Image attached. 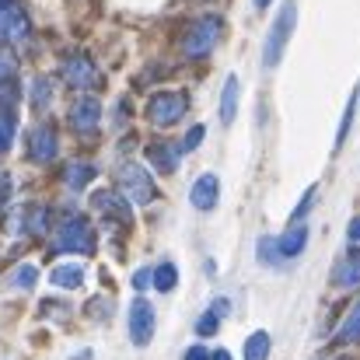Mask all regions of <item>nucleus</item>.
Returning a JSON list of instances; mask_svg holds the SVG:
<instances>
[{
  "mask_svg": "<svg viewBox=\"0 0 360 360\" xmlns=\"http://www.w3.org/2000/svg\"><path fill=\"white\" fill-rule=\"evenodd\" d=\"M336 343H360V301H354L350 311L343 315L340 333H336Z\"/></svg>",
  "mask_w": 360,
  "mask_h": 360,
  "instance_id": "nucleus-20",
  "label": "nucleus"
},
{
  "mask_svg": "<svg viewBox=\"0 0 360 360\" xmlns=\"http://www.w3.org/2000/svg\"><path fill=\"white\" fill-rule=\"evenodd\" d=\"M347 238L354 241V245H360V217H354V221H350V228H347Z\"/></svg>",
  "mask_w": 360,
  "mask_h": 360,
  "instance_id": "nucleus-35",
  "label": "nucleus"
},
{
  "mask_svg": "<svg viewBox=\"0 0 360 360\" xmlns=\"http://www.w3.org/2000/svg\"><path fill=\"white\" fill-rule=\"evenodd\" d=\"M210 360H231V354H228V350H214V354H210Z\"/></svg>",
  "mask_w": 360,
  "mask_h": 360,
  "instance_id": "nucleus-37",
  "label": "nucleus"
},
{
  "mask_svg": "<svg viewBox=\"0 0 360 360\" xmlns=\"http://www.w3.org/2000/svg\"><path fill=\"white\" fill-rule=\"evenodd\" d=\"M217 329H221V319H217V315H214V311L207 308V311H203V315L196 319V333H200V336H214Z\"/></svg>",
  "mask_w": 360,
  "mask_h": 360,
  "instance_id": "nucleus-29",
  "label": "nucleus"
},
{
  "mask_svg": "<svg viewBox=\"0 0 360 360\" xmlns=\"http://www.w3.org/2000/svg\"><path fill=\"white\" fill-rule=\"evenodd\" d=\"M354 109H357V95L350 98V105H347V112H343L340 133H336V147H343V140H347V133H350V122H354Z\"/></svg>",
  "mask_w": 360,
  "mask_h": 360,
  "instance_id": "nucleus-30",
  "label": "nucleus"
},
{
  "mask_svg": "<svg viewBox=\"0 0 360 360\" xmlns=\"http://www.w3.org/2000/svg\"><path fill=\"white\" fill-rule=\"evenodd\" d=\"M252 4H255V7H259V11H266V7H269V4H273V0H252Z\"/></svg>",
  "mask_w": 360,
  "mask_h": 360,
  "instance_id": "nucleus-39",
  "label": "nucleus"
},
{
  "mask_svg": "<svg viewBox=\"0 0 360 360\" xmlns=\"http://www.w3.org/2000/svg\"><path fill=\"white\" fill-rule=\"evenodd\" d=\"M49 283H53V287H63V290H77V287L84 283V269H81L77 262H63V266H56V269L49 273Z\"/></svg>",
  "mask_w": 360,
  "mask_h": 360,
  "instance_id": "nucleus-16",
  "label": "nucleus"
},
{
  "mask_svg": "<svg viewBox=\"0 0 360 360\" xmlns=\"http://www.w3.org/2000/svg\"><path fill=\"white\" fill-rule=\"evenodd\" d=\"M210 311H214V315H217V319L224 322V319L231 315V301H228V297H217V301L210 304Z\"/></svg>",
  "mask_w": 360,
  "mask_h": 360,
  "instance_id": "nucleus-32",
  "label": "nucleus"
},
{
  "mask_svg": "<svg viewBox=\"0 0 360 360\" xmlns=\"http://www.w3.org/2000/svg\"><path fill=\"white\" fill-rule=\"evenodd\" d=\"M56 248L60 252H95V228L88 217L81 214H70L60 228H56Z\"/></svg>",
  "mask_w": 360,
  "mask_h": 360,
  "instance_id": "nucleus-4",
  "label": "nucleus"
},
{
  "mask_svg": "<svg viewBox=\"0 0 360 360\" xmlns=\"http://www.w3.org/2000/svg\"><path fill=\"white\" fill-rule=\"evenodd\" d=\"M91 207H95L98 214L120 221V224H129V221H133V207L122 200V193H116V189H98V193L91 196Z\"/></svg>",
  "mask_w": 360,
  "mask_h": 360,
  "instance_id": "nucleus-9",
  "label": "nucleus"
},
{
  "mask_svg": "<svg viewBox=\"0 0 360 360\" xmlns=\"http://www.w3.org/2000/svg\"><path fill=\"white\" fill-rule=\"evenodd\" d=\"M217 32H221V21L214 14H203L196 18L189 28H186V39H182V53L189 60H203L214 46H217Z\"/></svg>",
  "mask_w": 360,
  "mask_h": 360,
  "instance_id": "nucleus-3",
  "label": "nucleus"
},
{
  "mask_svg": "<svg viewBox=\"0 0 360 360\" xmlns=\"http://www.w3.org/2000/svg\"><path fill=\"white\" fill-rule=\"evenodd\" d=\"M203 136H207V126H200V122H196V126H193V129H189V133L182 136L179 150H182V154H186V150H196V147L203 143Z\"/></svg>",
  "mask_w": 360,
  "mask_h": 360,
  "instance_id": "nucleus-28",
  "label": "nucleus"
},
{
  "mask_svg": "<svg viewBox=\"0 0 360 360\" xmlns=\"http://www.w3.org/2000/svg\"><path fill=\"white\" fill-rule=\"evenodd\" d=\"M217 200H221V179H217L214 172L200 175V179L193 182V189H189V203H193L196 210L210 214V210L217 207Z\"/></svg>",
  "mask_w": 360,
  "mask_h": 360,
  "instance_id": "nucleus-10",
  "label": "nucleus"
},
{
  "mask_svg": "<svg viewBox=\"0 0 360 360\" xmlns=\"http://www.w3.org/2000/svg\"><path fill=\"white\" fill-rule=\"evenodd\" d=\"M28 35V18L18 4L11 7H0V42H18Z\"/></svg>",
  "mask_w": 360,
  "mask_h": 360,
  "instance_id": "nucleus-12",
  "label": "nucleus"
},
{
  "mask_svg": "<svg viewBox=\"0 0 360 360\" xmlns=\"http://www.w3.org/2000/svg\"><path fill=\"white\" fill-rule=\"evenodd\" d=\"M14 129H18V120L11 109H0V154L14 143Z\"/></svg>",
  "mask_w": 360,
  "mask_h": 360,
  "instance_id": "nucleus-23",
  "label": "nucleus"
},
{
  "mask_svg": "<svg viewBox=\"0 0 360 360\" xmlns=\"http://www.w3.org/2000/svg\"><path fill=\"white\" fill-rule=\"evenodd\" d=\"M49 98H53V81H49L46 74H39V77L32 81V105H35V109H46Z\"/></svg>",
  "mask_w": 360,
  "mask_h": 360,
  "instance_id": "nucleus-22",
  "label": "nucleus"
},
{
  "mask_svg": "<svg viewBox=\"0 0 360 360\" xmlns=\"http://www.w3.org/2000/svg\"><path fill=\"white\" fill-rule=\"evenodd\" d=\"M63 81L70 88H95L98 84V67L88 56H70V60H63Z\"/></svg>",
  "mask_w": 360,
  "mask_h": 360,
  "instance_id": "nucleus-11",
  "label": "nucleus"
},
{
  "mask_svg": "<svg viewBox=\"0 0 360 360\" xmlns=\"http://www.w3.org/2000/svg\"><path fill=\"white\" fill-rule=\"evenodd\" d=\"M35 280H39V269H35V266H28V262H25V266H18V269L11 273V283H14V287H21V290H32V287H35Z\"/></svg>",
  "mask_w": 360,
  "mask_h": 360,
  "instance_id": "nucleus-25",
  "label": "nucleus"
},
{
  "mask_svg": "<svg viewBox=\"0 0 360 360\" xmlns=\"http://www.w3.org/2000/svg\"><path fill=\"white\" fill-rule=\"evenodd\" d=\"M98 122H102V102H98L95 95L74 98V105H70V126H74L77 133H95Z\"/></svg>",
  "mask_w": 360,
  "mask_h": 360,
  "instance_id": "nucleus-7",
  "label": "nucleus"
},
{
  "mask_svg": "<svg viewBox=\"0 0 360 360\" xmlns=\"http://www.w3.org/2000/svg\"><path fill=\"white\" fill-rule=\"evenodd\" d=\"M74 360H91V350H81V354H74Z\"/></svg>",
  "mask_w": 360,
  "mask_h": 360,
  "instance_id": "nucleus-38",
  "label": "nucleus"
},
{
  "mask_svg": "<svg viewBox=\"0 0 360 360\" xmlns=\"http://www.w3.org/2000/svg\"><path fill=\"white\" fill-rule=\"evenodd\" d=\"M186 360H210V354H207L203 347H189V350H186Z\"/></svg>",
  "mask_w": 360,
  "mask_h": 360,
  "instance_id": "nucleus-36",
  "label": "nucleus"
},
{
  "mask_svg": "<svg viewBox=\"0 0 360 360\" xmlns=\"http://www.w3.org/2000/svg\"><path fill=\"white\" fill-rule=\"evenodd\" d=\"M322 360H347V357H322Z\"/></svg>",
  "mask_w": 360,
  "mask_h": 360,
  "instance_id": "nucleus-41",
  "label": "nucleus"
},
{
  "mask_svg": "<svg viewBox=\"0 0 360 360\" xmlns=\"http://www.w3.org/2000/svg\"><path fill=\"white\" fill-rule=\"evenodd\" d=\"M56 150H60V140H56V129L53 126H35L32 133H28V158L35 161V165H49L53 158H56Z\"/></svg>",
  "mask_w": 360,
  "mask_h": 360,
  "instance_id": "nucleus-8",
  "label": "nucleus"
},
{
  "mask_svg": "<svg viewBox=\"0 0 360 360\" xmlns=\"http://www.w3.org/2000/svg\"><path fill=\"white\" fill-rule=\"evenodd\" d=\"M14 74H18V60H14V53H11V49H0V84L14 81Z\"/></svg>",
  "mask_w": 360,
  "mask_h": 360,
  "instance_id": "nucleus-27",
  "label": "nucleus"
},
{
  "mask_svg": "<svg viewBox=\"0 0 360 360\" xmlns=\"http://www.w3.org/2000/svg\"><path fill=\"white\" fill-rule=\"evenodd\" d=\"M133 287H136V290H147V287H150V269H147V266L133 273Z\"/></svg>",
  "mask_w": 360,
  "mask_h": 360,
  "instance_id": "nucleus-33",
  "label": "nucleus"
},
{
  "mask_svg": "<svg viewBox=\"0 0 360 360\" xmlns=\"http://www.w3.org/2000/svg\"><path fill=\"white\" fill-rule=\"evenodd\" d=\"M179 158H182V150H179L175 143H168V140H158V143L147 147V161H150L161 175H172V172L179 168Z\"/></svg>",
  "mask_w": 360,
  "mask_h": 360,
  "instance_id": "nucleus-14",
  "label": "nucleus"
},
{
  "mask_svg": "<svg viewBox=\"0 0 360 360\" xmlns=\"http://www.w3.org/2000/svg\"><path fill=\"white\" fill-rule=\"evenodd\" d=\"M315 193H319L315 186H311V189L304 193V200H301V203L294 207V214H290V221H304V214H308V210H311V203H315Z\"/></svg>",
  "mask_w": 360,
  "mask_h": 360,
  "instance_id": "nucleus-31",
  "label": "nucleus"
},
{
  "mask_svg": "<svg viewBox=\"0 0 360 360\" xmlns=\"http://www.w3.org/2000/svg\"><path fill=\"white\" fill-rule=\"evenodd\" d=\"M46 217H49L46 207H28V210H25V231L42 235V231H46Z\"/></svg>",
  "mask_w": 360,
  "mask_h": 360,
  "instance_id": "nucleus-24",
  "label": "nucleus"
},
{
  "mask_svg": "<svg viewBox=\"0 0 360 360\" xmlns=\"http://www.w3.org/2000/svg\"><path fill=\"white\" fill-rule=\"evenodd\" d=\"M175 283H179V269H175V262H161V266L150 269V287H158L161 294L175 290Z\"/></svg>",
  "mask_w": 360,
  "mask_h": 360,
  "instance_id": "nucleus-21",
  "label": "nucleus"
},
{
  "mask_svg": "<svg viewBox=\"0 0 360 360\" xmlns=\"http://www.w3.org/2000/svg\"><path fill=\"white\" fill-rule=\"evenodd\" d=\"M235 116H238V77L231 74V77L224 81V91H221V122L231 126Z\"/></svg>",
  "mask_w": 360,
  "mask_h": 360,
  "instance_id": "nucleus-18",
  "label": "nucleus"
},
{
  "mask_svg": "<svg viewBox=\"0 0 360 360\" xmlns=\"http://www.w3.org/2000/svg\"><path fill=\"white\" fill-rule=\"evenodd\" d=\"M120 193L129 207H147L158 200V189H154V179L143 165L136 161H126L120 168Z\"/></svg>",
  "mask_w": 360,
  "mask_h": 360,
  "instance_id": "nucleus-1",
  "label": "nucleus"
},
{
  "mask_svg": "<svg viewBox=\"0 0 360 360\" xmlns=\"http://www.w3.org/2000/svg\"><path fill=\"white\" fill-rule=\"evenodd\" d=\"M95 175H98V168H95L91 161H70V165L63 168V186H67V189H74V193H81Z\"/></svg>",
  "mask_w": 360,
  "mask_h": 360,
  "instance_id": "nucleus-15",
  "label": "nucleus"
},
{
  "mask_svg": "<svg viewBox=\"0 0 360 360\" xmlns=\"http://www.w3.org/2000/svg\"><path fill=\"white\" fill-rule=\"evenodd\" d=\"M294 25H297V7L287 0V4L280 7V14H276L269 35H266L262 67H276V63H280V56H283V49H287V42H290V35H294Z\"/></svg>",
  "mask_w": 360,
  "mask_h": 360,
  "instance_id": "nucleus-2",
  "label": "nucleus"
},
{
  "mask_svg": "<svg viewBox=\"0 0 360 360\" xmlns=\"http://www.w3.org/2000/svg\"><path fill=\"white\" fill-rule=\"evenodd\" d=\"M7 196H11V179H7V175L0 172V207L7 203Z\"/></svg>",
  "mask_w": 360,
  "mask_h": 360,
  "instance_id": "nucleus-34",
  "label": "nucleus"
},
{
  "mask_svg": "<svg viewBox=\"0 0 360 360\" xmlns=\"http://www.w3.org/2000/svg\"><path fill=\"white\" fill-rule=\"evenodd\" d=\"M304 245H308V224L290 221V228L276 238V252H280V259H297L304 252Z\"/></svg>",
  "mask_w": 360,
  "mask_h": 360,
  "instance_id": "nucleus-13",
  "label": "nucleus"
},
{
  "mask_svg": "<svg viewBox=\"0 0 360 360\" xmlns=\"http://www.w3.org/2000/svg\"><path fill=\"white\" fill-rule=\"evenodd\" d=\"M255 255H259V262H262V266H276V262H280L276 238H259V245H255Z\"/></svg>",
  "mask_w": 360,
  "mask_h": 360,
  "instance_id": "nucleus-26",
  "label": "nucleus"
},
{
  "mask_svg": "<svg viewBox=\"0 0 360 360\" xmlns=\"http://www.w3.org/2000/svg\"><path fill=\"white\" fill-rule=\"evenodd\" d=\"M333 283H336V287H343V290H347V287H357V283H360V248H354V252H350V255L336 266Z\"/></svg>",
  "mask_w": 360,
  "mask_h": 360,
  "instance_id": "nucleus-17",
  "label": "nucleus"
},
{
  "mask_svg": "<svg viewBox=\"0 0 360 360\" xmlns=\"http://www.w3.org/2000/svg\"><path fill=\"white\" fill-rule=\"evenodd\" d=\"M11 4H14V0H0V7H11Z\"/></svg>",
  "mask_w": 360,
  "mask_h": 360,
  "instance_id": "nucleus-40",
  "label": "nucleus"
},
{
  "mask_svg": "<svg viewBox=\"0 0 360 360\" xmlns=\"http://www.w3.org/2000/svg\"><path fill=\"white\" fill-rule=\"evenodd\" d=\"M269 350H273V340H269V333H266V329H255V333L245 340V347H241V357H245V360H266V357H269Z\"/></svg>",
  "mask_w": 360,
  "mask_h": 360,
  "instance_id": "nucleus-19",
  "label": "nucleus"
},
{
  "mask_svg": "<svg viewBox=\"0 0 360 360\" xmlns=\"http://www.w3.org/2000/svg\"><path fill=\"white\" fill-rule=\"evenodd\" d=\"M186 105H189V98L182 91H161L147 102V120L154 126H175L186 116Z\"/></svg>",
  "mask_w": 360,
  "mask_h": 360,
  "instance_id": "nucleus-5",
  "label": "nucleus"
},
{
  "mask_svg": "<svg viewBox=\"0 0 360 360\" xmlns=\"http://www.w3.org/2000/svg\"><path fill=\"white\" fill-rule=\"evenodd\" d=\"M150 340H154V308H150V301L136 297L129 304V343L147 347Z\"/></svg>",
  "mask_w": 360,
  "mask_h": 360,
  "instance_id": "nucleus-6",
  "label": "nucleus"
}]
</instances>
